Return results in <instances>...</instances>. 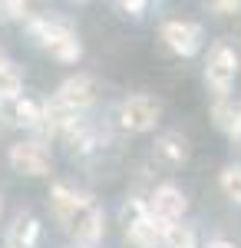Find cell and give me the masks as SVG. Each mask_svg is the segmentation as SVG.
<instances>
[{"instance_id":"1","label":"cell","mask_w":241,"mask_h":248,"mask_svg":"<svg viewBox=\"0 0 241 248\" xmlns=\"http://www.w3.org/2000/svg\"><path fill=\"white\" fill-rule=\"evenodd\" d=\"M50 205H53V215L60 218L63 232L73 235L79 245H96L103 238V212L90 195L56 182L50 189Z\"/></svg>"},{"instance_id":"2","label":"cell","mask_w":241,"mask_h":248,"mask_svg":"<svg viewBox=\"0 0 241 248\" xmlns=\"http://www.w3.org/2000/svg\"><path fill=\"white\" fill-rule=\"evenodd\" d=\"M235 77H238V53H235L231 43L222 40V43H215L208 50V60H205V86L218 96V99H228Z\"/></svg>"},{"instance_id":"3","label":"cell","mask_w":241,"mask_h":248,"mask_svg":"<svg viewBox=\"0 0 241 248\" xmlns=\"http://www.w3.org/2000/svg\"><path fill=\"white\" fill-rule=\"evenodd\" d=\"M159 116H162V103L155 96L139 93V96H129V99L119 103V126L129 129V133H149V129H155Z\"/></svg>"},{"instance_id":"4","label":"cell","mask_w":241,"mask_h":248,"mask_svg":"<svg viewBox=\"0 0 241 248\" xmlns=\"http://www.w3.org/2000/svg\"><path fill=\"white\" fill-rule=\"evenodd\" d=\"M10 169L20 172V175H30V179H40V175H46L50 166H53V155L50 149L40 142V139H27V142H14L10 146Z\"/></svg>"},{"instance_id":"5","label":"cell","mask_w":241,"mask_h":248,"mask_svg":"<svg viewBox=\"0 0 241 248\" xmlns=\"http://www.w3.org/2000/svg\"><path fill=\"white\" fill-rule=\"evenodd\" d=\"M162 43L175 57H195L202 50V27L192 20H168L162 27Z\"/></svg>"},{"instance_id":"6","label":"cell","mask_w":241,"mask_h":248,"mask_svg":"<svg viewBox=\"0 0 241 248\" xmlns=\"http://www.w3.org/2000/svg\"><path fill=\"white\" fill-rule=\"evenodd\" d=\"M146 205H149V215H152L155 222H166V225L182 222V215H185V209H188L182 189H175V186H168V182L152 192V199H149Z\"/></svg>"},{"instance_id":"7","label":"cell","mask_w":241,"mask_h":248,"mask_svg":"<svg viewBox=\"0 0 241 248\" xmlns=\"http://www.w3.org/2000/svg\"><path fill=\"white\" fill-rule=\"evenodd\" d=\"M40 119H43V103H37V99H30V96L0 99V123H3V126H27V129H37Z\"/></svg>"},{"instance_id":"8","label":"cell","mask_w":241,"mask_h":248,"mask_svg":"<svg viewBox=\"0 0 241 248\" xmlns=\"http://www.w3.org/2000/svg\"><path fill=\"white\" fill-rule=\"evenodd\" d=\"M96 96V86H93V77H86V73H76V77L63 79L60 83V90H56V103L60 106H66V109H76V113H83L90 103H93Z\"/></svg>"},{"instance_id":"9","label":"cell","mask_w":241,"mask_h":248,"mask_svg":"<svg viewBox=\"0 0 241 248\" xmlns=\"http://www.w3.org/2000/svg\"><path fill=\"white\" fill-rule=\"evenodd\" d=\"M27 27H30V37L37 40L40 46H46L50 53H53L60 43H66V40H73V27L70 23H63V20H53V17H30L27 20Z\"/></svg>"},{"instance_id":"10","label":"cell","mask_w":241,"mask_h":248,"mask_svg":"<svg viewBox=\"0 0 241 248\" xmlns=\"http://www.w3.org/2000/svg\"><path fill=\"white\" fill-rule=\"evenodd\" d=\"M166 229H168L166 222H155L152 215H146V218H139L136 225L126 229V238H129L136 248H155V245H162Z\"/></svg>"},{"instance_id":"11","label":"cell","mask_w":241,"mask_h":248,"mask_svg":"<svg viewBox=\"0 0 241 248\" xmlns=\"http://www.w3.org/2000/svg\"><path fill=\"white\" fill-rule=\"evenodd\" d=\"M40 238V222L37 215H30V212H20L17 218H14V225L7 232V248H33Z\"/></svg>"},{"instance_id":"12","label":"cell","mask_w":241,"mask_h":248,"mask_svg":"<svg viewBox=\"0 0 241 248\" xmlns=\"http://www.w3.org/2000/svg\"><path fill=\"white\" fill-rule=\"evenodd\" d=\"M188 139L182 133H162L159 139H155V155L159 159H166V162H172V166H182L188 159Z\"/></svg>"},{"instance_id":"13","label":"cell","mask_w":241,"mask_h":248,"mask_svg":"<svg viewBox=\"0 0 241 248\" xmlns=\"http://www.w3.org/2000/svg\"><path fill=\"white\" fill-rule=\"evenodd\" d=\"M238 116H241V106L235 99H215V106H211V119H215V126L222 129V133H235V126H238Z\"/></svg>"},{"instance_id":"14","label":"cell","mask_w":241,"mask_h":248,"mask_svg":"<svg viewBox=\"0 0 241 248\" xmlns=\"http://www.w3.org/2000/svg\"><path fill=\"white\" fill-rule=\"evenodd\" d=\"M23 73L10 63L7 57H0V99H10V96H23Z\"/></svg>"},{"instance_id":"15","label":"cell","mask_w":241,"mask_h":248,"mask_svg":"<svg viewBox=\"0 0 241 248\" xmlns=\"http://www.w3.org/2000/svg\"><path fill=\"white\" fill-rule=\"evenodd\" d=\"M162 245H166V248H198V235H195V229H192V225L175 222V225H168V229H166Z\"/></svg>"},{"instance_id":"16","label":"cell","mask_w":241,"mask_h":248,"mask_svg":"<svg viewBox=\"0 0 241 248\" xmlns=\"http://www.w3.org/2000/svg\"><path fill=\"white\" fill-rule=\"evenodd\" d=\"M222 192L231 199V202H238L241 205V166H228V169L222 172Z\"/></svg>"},{"instance_id":"17","label":"cell","mask_w":241,"mask_h":248,"mask_svg":"<svg viewBox=\"0 0 241 248\" xmlns=\"http://www.w3.org/2000/svg\"><path fill=\"white\" fill-rule=\"evenodd\" d=\"M149 215V205L142 202V199H129L126 205H122V212H119V218H122V225L129 229V225H136L139 218H146Z\"/></svg>"},{"instance_id":"18","label":"cell","mask_w":241,"mask_h":248,"mask_svg":"<svg viewBox=\"0 0 241 248\" xmlns=\"http://www.w3.org/2000/svg\"><path fill=\"white\" fill-rule=\"evenodd\" d=\"M53 57L60 60V63H76V60L83 57V43H79V40H66V43H60V46H56L53 50Z\"/></svg>"},{"instance_id":"19","label":"cell","mask_w":241,"mask_h":248,"mask_svg":"<svg viewBox=\"0 0 241 248\" xmlns=\"http://www.w3.org/2000/svg\"><path fill=\"white\" fill-rule=\"evenodd\" d=\"M0 17L3 20H30V7L23 0H7V3H0Z\"/></svg>"},{"instance_id":"20","label":"cell","mask_w":241,"mask_h":248,"mask_svg":"<svg viewBox=\"0 0 241 248\" xmlns=\"http://www.w3.org/2000/svg\"><path fill=\"white\" fill-rule=\"evenodd\" d=\"M119 10L129 14V17H142V14H146V0H122Z\"/></svg>"},{"instance_id":"21","label":"cell","mask_w":241,"mask_h":248,"mask_svg":"<svg viewBox=\"0 0 241 248\" xmlns=\"http://www.w3.org/2000/svg\"><path fill=\"white\" fill-rule=\"evenodd\" d=\"M211 10H215V14H238L241 3H238V0H215Z\"/></svg>"},{"instance_id":"22","label":"cell","mask_w":241,"mask_h":248,"mask_svg":"<svg viewBox=\"0 0 241 248\" xmlns=\"http://www.w3.org/2000/svg\"><path fill=\"white\" fill-rule=\"evenodd\" d=\"M208 248H235V245H231V242H222V238H218V242H211Z\"/></svg>"},{"instance_id":"23","label":"cell","mask_w":241,"mask_h":248,"mask_svg":"<svg viewBox=\"0 0 241 248\" xmlns=\"http://www.w3.org/2000/svg\"><path fill=\"white\" fill-rule=\"evenodd\" d=\"M231 139H235V142H241V116H238V126H235V133H231Z\"/></svg>"},{"instance_id":"24","label":"cell","mask_w":241,"mask_h":248,"mask_svg":"<svg viewBox=\"0 0 241 248\" xmlns=\"http://www.w3.org/2000/svg\"><path fill=\"white\" fill-rule=\"evenodd\" d=\"M0 212H3V202H0Z\"/></svg>"}]
</instances>
